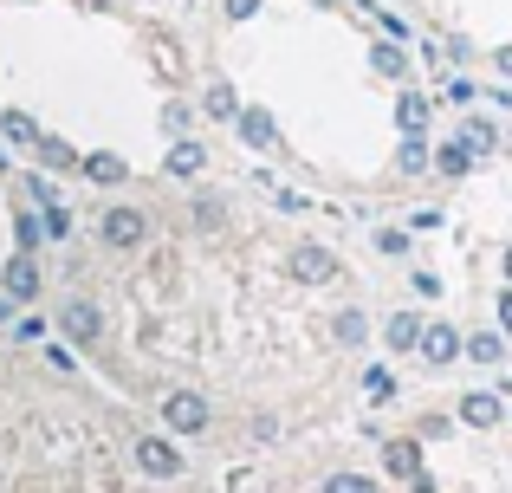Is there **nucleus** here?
<instances>
[{
    "label": "nucleus",
    "mask_w": 512,
    "mask_h": 493,
    "mask_svg": "<svg viewBox=\"0 0 512 493\" xmlns=\"http://www.w3.org/2000/svg\"><path fill=\"white\" fill-rule=\"evenodd\" d=\"M98 241L111 253H137L143 241H150V215H143V208H104L98 215Z\"/></svg>",
    "instance_id": "f257e3e1"
},
{
    "label": "nucleus",
    "mask_w": 512,
    "mask_h": 493,
    "mask_svg": "<svg viewBox=\"0 0 512 493\" xmlns=\"http://www.w3.org/2000/svg\"><path fill=\"white\" fill-rule=\"evenodd\" d=\"M163 429L169 435H201L208 429V396L201 390H169L163 396Z\"/></svg>",
    "instance_id": "f03ea898"
},
{
    "label": "nucleus",
    "mask_w": 512,
    "mask_h": 493,
    "mask_svg": "<svg viewBox=\"0 0 512 493\" xmlns=\"http://www.w3.org/2000/svg\"><path fill=\"white\" fill-rule=\"evenodd\" d=\"M59 331L78 344V351H91V344L104 338V312H98V299H65V305H59Z\"/></svg>",
    "instance_id": "7ed1b4c3"
},
{
    "label": "nucleus",
    "mask_w": 512,
    "mask_h": 493,
    "mask_svg": "<svg viewBox=\"0 0 512 493\" xmlns=\"http://www.w3.org/2000/svg\"><path fill=\"white\" fill-rule=\"evenodd\" d=\"M137 468L150 474V481H175V474H182V448H175L169 435H137Z\"/></svg>",
    "instance_id": "20e7f679"
},
{
    "label": "nucleus",
    "mask_w": 512,
    "mask_h": 493,
    "mask_svg": "<svg viewBox=\"0 0 512 493\" xmlns=\"http://www.w3.org/2000/svg\"><path fill=\"white\" fill-rule=\"evenodd\" d=\"M0 292H7L13 305H33L39 299V266H33V253H13V260L0 266Z\"/></svg>",
    "instance_id": "39448f33"
},
{
    "label": "nucleus",
    "mask_w": 512,
    "mask_h": 493,
    "mask_svg": "<svg viewBox=\"0 0 512 493\" xmlns=\"http://www.w3.org/2000/svg\"><path fill=\"white\" fill-rule=\"evenodd\" d=\"M234 130H240V143H247V150H279V130H273V111H260V104H247V111L234 117Z\"/></svg>",
    "instance_id": "423d86ee"
},
{
    "label": "nucleus",
    "mask_w": 512,
    "mask_h": 493,
    "mask_svg": "<svg viewBox=\"0 0 512 493\" xmlns=\"http://www.w3.org/2000/svg\"><path fill=\"white\" fill-rule=\"evenodd\" d=\"M163 169H169L175 182H188V176H201V169H208V150H201L195 137H175L169 156H163Z\"/></svg>",
    "instance_id": "0eeeda50"
},
{
    "label": "nucleus",
    "mask_w": 512,
    "mask_h": 493,
    "mask_svg": "<svg viewBox=\"0 0 512 493\" xmlns=\"http://www.w3.org/2000/svg\"><path fill=\"white\" fill-rule=\"evenodd\" d=\"M461 351H467V344H461L454 325H422V357H428V364H454Z\"/></svg>",
    "instance_id": "6e6552de"
},
{
    "label": "nucleus",
    "mask_w": 512,
    "mask_h": 493,
    "mask_svg": "<svg viewBox=\"0 0 512 493\" xmlns=\"http://www.w3.org/2000/svg\"><path fill=\"white\" fill-rule=\"evenodd\" d=\"M500 416H506V403L493 390H467L461 396V422H467V429H493Z\"/></svg>",
    "instance_id": "1a4fd4ad"
},
{
    "label": "nucleus",
    "mask_w": 512,
    "mask_h": 493,
    "mask_svg": "<svg viewBox=\"0 0 512 493\" xmlns=\"http://www.w3.org/2000/svg\"><path fill=\"white\" fill-rule=\"evenodd\" d=\"M292 273H299L305 286H325V279L338 273V260H331L325 247H299V253H292Z\"/></svg>",
    "instance_id": "9d476101"
},
{
    "label": "nucleus",
    "mask_w": 512,
    "mask_h": 493,
    "mask_svg": "<svg viewBox=\"0 0 512 493\" xmlns=\"http://www.w3.org/2000/svg\"><path fill=\"white\" fill-rule=\"evenodd\" d=\"M85 176L98 182V189H117V182H130V163H124V156H111V150H91L85 156Z\"/></svg>",
    "instance_id": "9b49d317"
},
{
    "label": "nucleus",
    "mask_w": 512,
    "mask_h": 493,
    "mask_svg": "<svg viewBox=\"0 0 512 493\" xmlns=\"http://www.w3.org/2000/svg\"><path fill=\"white\" fill-rule=\"evenodd\" d=\"M383 344H389V351H422V318H415V312H396L383 325Z\"/></svg>",
    "instance_id": "f8f14e48"
},
{
    "label": "nucleus",
    "mask_w": 512,
    "mask_h": 493,
    "mask_svg": "<svg viewBox=\"0 0 512 493\" xmlns=\"http://www.w3.org/2000/svg\"><path fill=\"white\" fill-rule=\"evenodd\" d=\"M396 124H402V137H422V130H428V98H422V91H402Z\"/></svg>",
    "instance_id": "ddd939ff"
},
{
    "label": "nucleus",
    "mask_w": 512,
    "mask_h": 493,
    "mask_svg": "<svg viewBox=\"0 0 512 493\" xmlns=\"http://www.w3.org/2000/svg\"><path fill=\"white\" fill-rule=\"evenodd\" d=\"M0 137H7V143H20V150H33V143L46 137V130H39L26 111H0Z\"/></svg>",
    "instance_id": "4468645a"
},
{
    "label": "nucleus",
    "mask_w": 512,
    "mask_h": 493,
    "mask_svg": "<svg viewBox=\"0 0 512 493\" xmlns=\"http://www.w3.org/2000/svg\"><path fill=\"white\" fill-rule=\"evenodd\" d=\"M383 461H389V474H402V481H415V474H422V448H415V442H389Z\"/></svg>",
    "instance_id": "2eb2a0df"
},
{
    "label": "nucleus",
    "mask_w": 512,
    "mask_h": 493,
    "mask_svg": "<svg viewBox=\"0 0 512 493\" xmlns=\"http://www.w3.org/2000/svg\"><path fill=\"white\" fill-rule=\"evenodd\" d=\"M467 357H474V364H500L506 357V331H474V338H467Z\"/></svg>",
    "instance_id": "dca6fc26"
},
{
    "label": "nucleus",
    "mask_w": 512,
    "mask_h": 493,
    "mask_svg": "<svg viewBox=\"0 0 512 493\" xmlns=\"http://www.w3.org/2000/svg\"><path fill=\"white\" fill-rule=\"evenodd\" d=\"M201 111H208V117H240L234 85H227V78H214V85H208V98H201Z\"/></svg>",
    "instance_id": "f3484780"
},
{
    "label": "nucleus",
    "mask_w": 512,
    "mask_h": 493,
    "mask_svg": "<svg viewBox=\"0 0 512 493\" xmlns=\"http://www.w3.org/2000/svg\"><path fill=\"white\" fill-rule=\"evenodd\" d=\"M39 241H46V221L39 215H13V253H33Z\"/></svg>",
    "instance_id": "a211bd4d"
},
{
    "label": "nucleus",
    "mask_w": 512,
    "mask_h": 493,
    "mask_svg": "<svg viewBox=\"0 0 512 493\" xmlns=\"http://www.w3.org/2000/svg\"><path fill=\"white\" fill-rule=\"evenodd\" d=\"M435 169H441V176H467V169H474V150H467V143H441Z\"/></svg>",
    "instance_id": "6ab92c4d"
},
{
    "label": "nucleus",
    "mask_w": 512,
    "mask_h": 493,
    "mask_svg": "<svg viewBox=\"0 0 512 493\" xmlns=\"http://www.w3.org/2000/svg\"><path fill=\"white\" fill-rule=\"evenodd\" d=\"M33 150H39V163H46V169H72V163H78V156H72V143H65V137H39Z\"/></svg>",
    "instance_id": "aec40b11"
},
{
    "label": "nucleus",
    "mask_w": 512,
    "mask_h": 493,
    "mask_svg": "<svg viewBox=\"0 0 512 493\" xmlns=\"http://www.w3.org/2000/svg\"><path fill=\"white\" fill-rule=\"evenodd\" d=\"M39 221H46V241H65V234H72V208H65V202H52Z\"/></svg>",
    "instance_id": "412c9836"
},
{
    "label": "nucleus",
    "mask_w": 512,
    "mask_h": 493,
    "mask_svg": "<svg viewBox=\"0 0 512 493\" xmlns=\"http://www.w3.org/2000/svg\"><path fill=\"white\" fill-rule=\"evenodd\" d=\"M338 338H344V344H363V338H370V318H363L357 305H350V312L338 318Z\"/></svg>",
    "instance_id": "4be33fe9"
},
{
    "label": "nucleus",
    "mask_w": 512,
    "mask_h": 493,
    "mask_svg": "<svg viewBox=\"0 0 512 493\" xmlns=\"http://www.w3.org/2000/svg\"><path fill=\"white\" fill-rule=\"evenodd\" d=\"M461 143H467L474 156H487V150H493L500 137H493V124H461Z\"/></svg>",
    "instance_id": "5701e85b"
},
{
    "label": "nucleus",
    "mask_w": 512,
    "mask_h": 493,
    "mask_svg": "<svg viewBox=\"0 0 512 493\" xmlns=\"http://www.w3.org/2000/svg\"><path fill=\"white\" fill-rule=\"evenodd\" d=\"M370 65H376V72H383V78H402V72H409L396 46H376V52H370Z\"/></svg>",
    "instance_id": "b1692460"
},
{
    "label": "nucleus",
    "mask_w": 512,
    "mask_h": 493,
    "mask_svg": "<svg viewBox=\"0 0 512 493\" xmlns=\"http://www.w3.org/2000/svg\"><path fill=\"white\" fill-rule=\"evenodd\" d=\"M363 390H370V403H389V396H396V377H389V370H370Z\"/></svg>",
    "instance_id": "393cba45"
},
{
    "label": "nucleus",
    "mask_w": 512,
    "mask_h": 493,
    "mask_svg": "<svg viewBox=\"0 0 512 493\" xmlns=\"http://www.w3.org/2000/svg\"><path fill=\"white\" fill-rule=\"evenodd\" d=\"M325 493H376V487L363 481V474H331V481H325Z\"/></svg>",
    "instance_id": "a878e982"
},
{
    "label": "nucleus",
    "mask_w": 512,
    "mask_h": 493,
    "mask_svg": "<svg viewBox=\"0 0 512 493\" xmlns=\"http://www.w3.org/2000/svg\"><path fill=\"white\" fill-rule=\"evenodd\" d=\"M428 163V150H422V137H402V169H422Z\"/></svg>",
    "instance_id": "bb28decb"
},
{
    "label": "nucleus",
    "mask_w": 512,
    "mask_h": 493,
    "mask_svg": "<svg viewBox=\"0 0 512 493\" xmlns=\"http://www.w3.org/2000/svg\"><path fill=\"white\" fill-rule=\"evenodd\" d=\"M163 130H169V137H182V130H188V104H169V111H163Z\"/></svg>",
    "instance_id": "cd10ccee"
},
{
    "label": "nucleus",
    "mask_w": 512,
    "mask_h": 493,
    "mask_svg": "<svg viewBox=\"0 0 512 493\" xmlns=\"http://www.w3.org/2000/svg\"><path fill=\"white\" fill-rule=\"evenodd\" d=\"M13 338L33 344V338H46V325H39V318H20V325H13Z\"/></svg>",
    "instance_id": "c85d7f7f"
},
{
    "label": "nucleus",
    "mask_w": 512,
    "mask_h": 493,
    "mask_svg": "<svg viewBox=\"0 0 512 493\" xmlns=\"http://www.w3.org/2000/svg\"><path fill=\"white\" fill-rule=\"evenodd\" d=\"M376 247H383V253H402V247H409V234H396V228H383V234H376Z\"/></svg>",
    "instance_id": "c756f323"
},
{
    "label": "nucleus",
    "mask_w": 512,
    "mask_h": 493,
    "mask_svg": "<svg viewBox=\"0 0 512 493\" xmlns=\"http://www.w3.org/2000/svg\"><path fill=\"white\" fill-rule=\"evenodd\" d=\"M260 13V0H227V20H253Z\"/></svg>",
    "instance_id": "7c9ffc66"
},
{
    "label": "nucleus",
    "mask_w": 512,
    "mask_h": 493,
    "mask_svg": "<svg viewBox=\"0 0 512 493\" xmlns=\"http://www.w3.org/2000/svg\"><path fill=\"white\" fill-rule=\"evenodd\" d=\"M500 331H506V338H512V286L500 292Z\"/></svg>",
    "instance_id": "2f4dec72"
},
{
    "label": "nucleus",
    "mask_w": 512,
    "mask_h": 493,
    "mask_svg": "<svg viewBox=\"0 0 512 493\" xmlns=\"http://www.w3.org/2000/svg\"><path fill=\"white\" fill-rule=\"evenodd\" d=\"M500 72H512V46H500Z\"/></svg>",
    "instance_id": "473e14b6"
},
{
    "label": "nucleus",
    "mask_w": 512,
    "mask_h": 493,
    "mask_svg": "<svg viewBox=\"0 0 512 493\" xmlns=\"http://www.w3.org/2000/svg\"><path fill=\"white\" fill-rule=\"evenodd\" d=\"M415 493H435V487H428V481H422V474H415Z\"/></svg>",
    "instance_id": "72a5a7b5"
},
{
    "label": "nucleus",
    "mask_w": 512,
    "mask_h": 493,
    "mask_svg": "<svg viewBox=\"0 0 512 493\" xmlns=\"http://www.w3.org/2000/svg\"><path fill=\"white\" fill-rule=\"evenodd\" d=\"M506 286H512V247H506Z\"/></svg>",
    "instance_id": "f704fd0d"
},
{
    "label": "nucleus",
    "mask_w": 512,
    "mask_h": 493,
    "mask_svg": "<svg viewBox=\"0 0 512 493\" xmlns=\"http://www.w3.org/2000/svg\"><path fill=\"white\" fill-rule=\"evenodd\" d=\"M0 318H7V305H0Z\"/></svg>",
    "instance_id": "c9c22d12"
}]
</instances>
